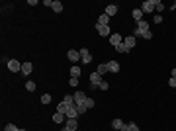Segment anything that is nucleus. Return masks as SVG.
Wrapping results in <instances>:
<instances>
[{
	"mask_svg": "<svg viewBox=\"0 0 176 131\" xmlns=\"http://www.w3.org/2000/svg\"><path fill=\"white\" fill-rule=\"evenodd\" d=\"M32 70H33V65L29 61L22 63V72H23V75H32Z\"/></svg>",
	"mask_w": 176,
	"mask_h": 131,
	"instance_id": "nucleus-14",
	"label": "nucleus"
},
{
	"mask_svg": "<svg viewBox=\"0 0 176 131\" xmlns=\"http://www.w3.org/2000/svg\"><path fill=\"white\" fill-rule=\"evenodd\" d=\"M168 86H172V88H176V78H170V80H168Z\"/></svg>",
	"mask_w": 176,
	"mask_h": 131,
	"instance_id": "nucleus-34",
	"label": "nucleus"
},
{
	"mask_svg": "<svg viewBox=\"0 0 176 131\" xmlns=\"http://www.w3.org/2000/svg\"><path fill=\"white\" fill-rule=\"evenodd\" d=\"M135 43H137V41H135V37H133V35H127V37H123V45L127 47V49L135 47Z\"/></svg>",
	"mask_w": 176,
	"mask_h": 131,
	"instance_id": "nucleus-12",
	"label": "nucleus"
},
{
	"mask_svg": "<svg viewBox=\"0 0 176 131\" xmlns=\"http://www.w3.org/2000/svg\"><path fill=\"white\" fill-rule=\"evenodd\" d=\"M108 70H110V72H114V75H116V72H120V63H117V61H110V63H108Z\"/></svg>",
	"mask_w": 176,
	"mask_h": 131,
	"instance_id": "nucleus-13",
	"label": "nucleus"
},
{
	"mask_svg": "<svg viewBox=\"0 0 176 131\" xmlns=\"http://www.w3.org/2000/svg\"><path fill=\"white\" fill-rule=\"evenodd\" d=\"M41 104H51V96H49V94H43L41 96Z\"/></svg>",
	"mask_w": 176,
	"mask_h": 131,
	"instance_id": "nucleus-28",
	"label": "nucleus"
},
{
	"mask_svg": "<svg viewBox=\"0 0 176 131\" xmlns=\"http://www.w3.org/2000/svg\"><path fill=\"white\" fill-rule=\"evenodd\" d=\"M170 10H176V2H174V4H172V6H170Z\"/></svg>",
	"mask_w": 176,
	"mask_h": 131,
	"instance_id": "nucleus-39",
	"label": "nucleus"
},
{
	"mask_svg": "<svg viewBox=\"0 0 176 131\" xmlns=\"http://www.w3.org/2000/svg\"><path fill=\"white\" fill-rule=\"evenodd\" d=\"M73 96H74V104H76V106H84V102H86V98H88L84 92H74Z\"/></svg>",
	"mask_w": 176,
	"mask_h": 131,
	"instance_id": "nucleus-3",
	"label": "nucleus"
},
{
	"mask_svg": "<svg viewBox=\"0 0 176 131\" xmlns=\"http://www.w3.org/2000/svg\"><path fill=\"white\" fill-rule=\"evenodd\" d=\"M80 113H78V110H76V104L74 106H70V110H69V113H67V117H73V119H76Z\"/></svg>",
	"mask_w": 176,
	"mask_h": 131,
	"instance_id": "nucleus-16",
	"label": "nucleus"
},
{
	"mask_svg": "<svg viewBox=\"0 0 176 131\" xmlns=\"http://www.w3.org/2000/svg\"><path fill=\"white\" fill-rule=\"evenodd\" d=\"M155 10H158V12H162V10H164V4H162L161 0H155Z\"/></svg>",
	"mask_w": 176,
	"mask_h": 131,
	"instance_id": "nucleus-25",
	"label": "nucleus"
},
{
	"mask_svg": "<svg viewBox=\"0 0 176 131\" xmlns=\"http://www.w3.org/2000/svg\"><path fill=\"white\" fill-rule=\"evenodd\" d=\"M137 29H139V31H141V35H143L145 31H149V29H151V28H149V22H145V20L137 22Z\"/></svg>",
	"mask_w": 176,
	"mask_h": 131,
	"instance_id": "nucleus-11",
	"label": "nucleus"
},
{
	"mask_svg": "<svg viewBox=\"0 0 176 131\" xmlns=\"http://www.w3.org/2000/svg\"><path fill=\"white\" fill-rule=\"evenodd\" d=\"M98 75H106V72H110L108 70V63H102V65H98V70H96Z\"/></svg>",
	"mask_w": 176,
	"mask_h": 131,
	"instance_id": "nucleus-20",
	"label": "nucleus"
},
{
	"mask_svg": "<svg viewBox=\"0 0 176 131\" xmlns=\"http://www.w3.org/2000/svg\"><path fill=\"white\" fill-rule=\"evenodd\" d=\"M4 131H18V127H16L14 123H8V125L4 127Z\"/></svg>",
	"mask_w": 176,
	"mask_h": 131,
	"instance_id": "nucleus-30",
	"label": "nucleus"
},
{
	"mask_svg": "<svg viewBox=\"0 0 176 131\" xmlns=\"http://www.w3.org/2000/svg\"><path fill=\"white\" fill-rule=\"evenodd\" d=\"M129 131H139V127L135 125V123H129Z\"/></svg>",
	"mask_w": 176,
	"mask_h": 131,
	"instance_id": "nucleus-36",
	"label": "nucleus"
},
{
	"mask_svg": "<svg viewBox=\"0 0 176 131\" xmlns=\"http://www.w3.org/2000/svg\"><path fill=\"white\" fill-rule=\"evenodd\" d=\"M67 59H69L70 63H76L80 59V51H74V49H70L69 53H67Z\"/></svg>",
	"mask_w": 176,
	"mask_h": 131,
	"instance_id": "nucleus-8",
	"label": "nucleus"
},
{
	"mask_svg": "<svg viewBox=\"0 0 176 131\" xmlns=\"http://www.w3.org/2000/svg\"><path fill=\"white\" fill-rule=\"evenodd\" d=\"M106 14L110 16V18H111V16H116V14H117V4H110V6H106Z\"/></svg>",
	"mask_w": 176,
	"mask_h": 131,
	"instance_id": "nucleus-15",
	"label": "nucleus"
},
{
	"mask_svg": "<svg viewBox=\"0 0 176 131\" xmlns=\"http://www.w3.org/2000/svg\"><path fill=\"white\" fill-rule=\"evenodd\" d=\"M116 51H117V53H127V51H129V49H127V47H125L123 43H120V45L116 47Z\"/></svg>",
	"mask_w": 176,
	"mask_h": 131,
	"instance_id": "nucleus-26",
	"label": "nucleus"
},
{
	"mask_svg": "<svg viewBox=\"0 0 176 131\" xmlns=\"http://www.w3.org/2000/svg\"><path fill=\"white\" fill-rule=\"evenodd\" d=\"M69 86L76 88V86H78V78H74V76H70V80H69Z\"/></svg>",
	"mask_w": 176,
	"mask_h": 131,
	"instance_id": "nucleus-27",
	"label": "nucleus"
},
{
	"mask_svg": "<svg viewBox=\"0 0 176 131\" xmlns=\"http://www.w3.org/2000/svg\"><path fill=\"white\" fill-rule=\"evenodd\" d=\"M141 10H143V14H151L155 10V0H145L141 4Z\"/></svg>",
	"mask_w": 176,
	"mask_h": 131,
	"instance_id": "nucleus-2",
	"label": "nucleus"
},
{
	"mask_svg": "<svg viewBox=\"0 0 176 131\" xmlns=\"http://www.w3.org/2000/svg\"><path fill=\"white\" fill-rule=\"evenodd\" d=\"M98 23H100V26H108V23H110V16H108L106 12H104V14H100V18H98Z\"/></svg>",
	"mask_w": 176,
	"mask_h": 131,
	"instance_id": "nucleus-17",
	"label": "nucleus"
},
{
	"mask_svg": "<svg viewBox=\"0 0 176 131\" xmlns=\"http://www.w3.org/2000/svg\"><path fill=\"white\" fill-rule=\"evenodd\" d=\"M65 127H67V129H70V131H76V127H78V121H76V119H73V117H67Z\"/></svg>",
	"mask_w": 176,
	"mask_h": 131,
	"instance_id": "nucleus-9",
	"label": "nucleus"
},
{
	"mask_svg": "<svg viewBox=\"0 0 176 131\" xmlns=\"http://www.w3.org/2000/svg\"><path fill=\"white\" fill-rule=\"evenodd\" d=\"M69 131H70V129H69Z\"/></svg>",
	"mask_w": 176,
	"mask_h": 131,
	"instance_id": "nucleus-41",
	"label": "nucleus"
},
{
	"mask_svg": "<svg viewBox=\"0 0 176 131\" xmlns=\"http://www.w3.org/2000/svg\"><path fill=\"white\" fill-rule=\"evenodd\" d=\"M108 88H110V82L102 80V82H100V90H108Z\"/></svg>",
	"mask_w": 176,
	"mask_h": 131,
	"instance_id": "nucleus-31",
	"label": "nucleus"
},
{
	"mask_svg": "<svg viewBox=\"0 0 176 131\" xmlns=\"http://www.w3.org/2000/svg\"><path fill=\"white\" fill-rule=\"evenodd\" d=\"M51 10L59 14V12H63V4H61L59 0H53V6H51Z\"/></svg>",
	"mask_w": 176,
	"mask_h": 131,
	"instance_id": "nucleus-19",
	"label": "nucleus"
},
{
	"mask_svg": "<svg viewBox=\"0 0 176 131\" xmlns=\"http://www.w3.org/2000/svg\"><path fill=\"white\" fill-rule=\"evenodd\" d=\"M8 69L12 70V72H18V70H22V65H20V61H16V59H10L8 61Z\"/></svg>",
	"mask_w": 176,
	"mask_h": 131,
	"instance_id": "nucleus-6",
	"label": "nucleus"
},
{
	"mask_svg": "<svg viewBox=\"0 0 176 131\" xmlns=\"http://www.w3.org/2000/svg\"><path fill=\"white\" fill-rule=\"evenodd\" d=\"M110 43H111L114 47H117L120 43H123V37H121L120 33H111V35H110Z\"/></svg>",
	"mask_w": 176,
	"mask_h": 131,
	"instance_id": "nucleus-7",
	"label": "nucleus"
},
{
	"mask_svg": "<svg viewBox=\"0 0 176 131\" xmlns=\"http://www.w3.org/2000/svg\"><path fill=\"white\" fill-rule=\"evenodd\" d=\"M73 106H74V104H73ZM69 110H70L69 104H65V102L57 104V112H59V113H65V116H67V113H69Z\"/></svg>",
	"mask_w": 176,
	"mask_h": 131,
	"instance_id": "nucleus-10",
	"label": "nucleus"
},
{
	"mask_svg": "<svg viewBox=\"0 0 176 131\" xmlns=\"http://www.w3.org/2000/svg\"><path fill=\"white\" fill-rule=\"evenodd\" d=\"M131 16H133V20H135V22H141V20H143V10H141V8L133 10V14H131Z\"/></svg>",
	"mask_w": 176,
	"mask_h": 131,
	"instance_id": "nucleus-18",
	"label": "nucleus"
},
{
	"mask_svg": "<svg viewBox=\"0 0 176 131\" xmlns=\"http://www.w3.org/2000/svg\"><path fill=\"white\" fill-rule=\"evenodd\" d=\"M53 121H55V123H63V121H65V113L55 112V116H53Z\"/></svg>",
	"mask_w": 176,
	"mask_h": 131,
	"instance_id": "nucleus-22",
	"label": "nucleus"
},
{
	"mask_svg": "<svg viewBox=\"0 0 176 131\" xmlns=\"http://www.w3.org/2000/svg\"><path fill=\"white\" fill-rule=\"evenodd\" d=\"M100 82H102V75H98L96 70H94L92 75H90V88L98 90V88H100Z\"/></svg>",
	"mask_w": 176,
	"mask_h": 131,
	"instance_id": "nucleus-1",
	"label": "nucleus"
},
{
	"mask_svg": "<svg viewBox=\"0 0 176 131\" xmlns=\"http://www.w3.org/2000/svg\"><path fill=\"white\" fill-rule=\"evenodd\" d=\"M141 37H145V39H153V31L149 29V31H145L143 35H141Z\"/></svg>",
	"mask_w": 176,
	"mask_h": 131,
	"instance_id": "nucleus-32",
	"label": "nucleus"
},
{
	"mask_svg": "<svg viewBox=\"0 0 176 131\" xmlns=\"http://www.w3.org/2000/svg\"><path fill=\"white\" fill-rule=\"evenodd\" d=\"M96 29H98V35H104V37H110L111 31L108 26H100V23H96Z\"/></svg>",
	"mask_w": 176,
	"mask_h": 131,
	"instance_id": "nucleus-5",
	"label": "nucleus"
},
{
	"mask_svg": "<svg viewBox=\"0 0 176 131\" xmlns=\"http://www.w3.org/2000/svg\"><path fill=\"white\" fill-rule=\"evenodd\" d=\"M121 131H129V123H125V125L121 127Z\"/></svg>",
	"mask_w": 176,
	"mask_h": 131,
	"instance_id": "nucleus-37",
	"label": "nucleus"
},
{
	"mask_svg": "<svg viewBox=\"0 0 176 131\" xmlns=\"http://www.w3.org/2000/svg\"><path fill=\"white\" fill-rule=\"evenodd\" d=\"M153 22H157V23H161V22H162V16H161V14H157V16H155V20H153Z\"/></svg>",
	"mask_w": 176,
	"mask_h": 131,
	"instance_id": "nucleus-35",
	"label": "nucleus"
},
{
	"mask_svg": "<svg viewBox=\"0 0 176 131\" xmlns=\"http://www.w3.org/2000/svg\"><path fill=\"white\" fill-rule=\"evenodd\" d=\"M125 123L121 121V119H114V121H111V127H114V129H117V131H121V127H123Z\"/></svg>",
	"mask_w": 176,
	"mask_h": 131,
	"instance_id": "nucleus-23",
	"label": "nucleus"
},
{
	"mask_svg": "<svg viewBox=\"0 0 176 131\" xmlns=\"http://www.w3.org/2000/svg\"><path fill=\"white\" fill-rule=\"evenodd\" d=\"M35 82H33V80H28V82H26V90H28V92H33V90H35Z\"/></svg>",
	"mask_w": 176,
	"mask_h": 131,
	"instance_id": "nucleus-24",
	"label": "nucleus"
},
{
	"mask_svg": "<svg viewBox=\"0 0 176 131\" xmlns=\"http://www.w3.org/2000/svg\"><path fill=\"white\" fill-rule=\"evenodd\" d=\"M70 76L78 78V76H80V67H76V65H73V67H70Z\"/></svg>",
	"mask_w": 176,
	"mask_h": 131,
	"instance_id": "nucleus-21",
	"label": "nucleus"
},
{
	"mask_svg": "<svg viewBox=\"0 0 176 131\" xmlns=\"http://www.w3.org/2000/svg\"><path fill=\"white\" fill-rule=\"evenodd\" d=\"M76 110H78V113H80V116H82V113H84V112H86V110H88V108H86V106H76Z\"/></svg>",
	"mask_w": 176,
	"mask_h": 131,
	"instance_id": "nucleus-33",
	"label": "nucleus"
},
{
	"mask_svg": "<svg viewBox=\"0 0 176 131\" xmlns=\"http://www.w3.org/2000/svg\"><path fill=\"white\" fill-rule=\"evenodd\" d=\"M84 106H86L88 110H90V108H94V98H86V102H84Z\"/></svg>",
	"mask_w": 176,
	"mask_h": 131,
	"instance_id": "nucleus-29",
	"label": "nucleus"
},
{
	"mask_svg": "<svg viewBox=\"0 0 176 131\" xmlns=\"http://www.w3.org/2000/svg\"><path fill=\"white\" fill-rule=\"evenodd\" d=\"M18 131H26V129H18Z\"/></svg>",
	"mask_w": 176,
	"mask_h": 131,
	"instance_id": "nucleus-40",
	"label": "nucleus"
},
{
	"mask_svg": "<svg viewBox=\"0 0 176 131\" xmlns=\"http://www.w3.org/2000/svg\"><path fill=\"white\" fill-rule=\"evenodd\" d=\"M170 75H172V78H176V69H172V72H170Z\"/></svg>",
	"mask_w": 176,
	"mask_h": 131,
	"instance_id": "nucleus-38",
	"label": "nucleus"
},
{
	"mask_svg": "<svg viewBox=\"0 0 176 131\" xmlns=\"http://www.w3.org/2000/svg\"><path fill=\"white\" fill-rule=\"evenodd\" d=\"M80 59H82V63L84 65H88V63H92V55H90V51L88 49H80Z\"/></svg>",
	"mask_w": 176,
	"mask_h": 131,
	"instance_id": "nucleus-4",
	"label": "nucleus"
}]
</instances>
